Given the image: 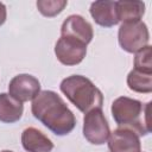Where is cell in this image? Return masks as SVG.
<instances>
[{
  "instance_id": "cell-1",
  "label": "cell",
  "mask_w": 152,
  "mask_h": 152,
  "mask_svg": "<svg viewBox=\"0 0 152 152\" xmlns=\"http://www.w3.org/2000/svg\"><path fill=\"white\" fill-rule=\"evenodd\" d=\"M31 109L34 118L57 135L70 133L76 125L72 112L55 91H40L33 99Z\"/></svg>"
},
{
  "instance_id": "cell-2",
  "label": "cell",
  "mask_w": 152,
  "mask_h": 152,
  "mask_svg": "<svg viewBox=\"0 0 152 152\" xmlns=\"http://www.w3.org/2000/svg\"><path fill=\"white\" fill-rule=\"evenodd\" d=\"M150 104L145 107L138 100L118 97L112 104V114L120 128H128L140 135L150 133Z\"/></svg>"
},
{
  "instance_id": "cell-3",
  "label": "cell",
  "mask_w": 152,
  "mask_h": 152,
  "mask_svg": "<svg viewBox=\"0 0 152 152\" xmlns=\"http://www.w3.org/2000/svg\"><path fill=\"white\" fill-rule=\"evenodd\" d=\"M61 90L83 113L102 107V93L84 76L72 75L64 78L61 83Z\"/></svg>"
},
{
  "instance_id": "cell-4",
  "label": "cell",
  "mask_w": 152,
  "mask_h": 152,
  "mask_svg": "<svg viewBox=\"0 0 152 152\" xmlns=\"http://www.w3.org/2000/svg\"><path fill=\"white\" fill-rule=\"evenodd\" d=\"M147 26L141 21L122 23L119 28V44L127 52H138L148 43Z\"/></svg>"
},
{
  "instance_id": "cell-5",
  "label": "cell",
  "mask_w": 152,
  "mask_h": 152,
  "mask_svg": "<svg viewBox=\"0 0 152 152\" xmlns=\"http://www.w3.org/2000/svg\"><path fill=\"white\" fill-rule=\"evenodd\" d=\"M109 134V126L101 108H94L86 113L83 119V135L89 142L102 145L108 140Z\"/></svg>"
},
{
  "instance_id": "cell-6",
  "label": "cell",
  "mask_w": 152,
  "mask_h": 152,
  "mask_svg": "<svg viewBox=\"0 0 152 152\" xmlns=\"http://www.w3.org/2000/svg\"><path fill=\"white\" fill-rule=\"evenodd\" d=\"M55 53L62 64L76 65L86 57L87 45L76 38L62 36L56 43Z\"/></svg>"
},
{
  "instance_id": "cell-7",
  "label": "cell",
  "mask_w": 152,
  "mask_h": 152,
  "mask_svg": "<svg viewBox=\"0 0 152 152\" xmlns=\"http://www.w3.org/2000/svg\"><path fill=\"white\" fill-rule=\"evenodd\" d=\"M8 95L19 102L33 100L40 93L39 81L28 74H20L14 76L8 86Z\"/></svg>"
},
{
  "instance_id": "cell-8",
  "label": "cell",
  "mask_w": 152,
  "mask_h": 152,
  "mask_svg": "<svg viewBox=\"0 0 152 152\" xmlns=\"http://www.w3.org/2000/svg\"><path fill=\"white\" fill-rule=\"evenodd\" d=\"M108 147L110 152H140V140L134 131L118 128L109 134Z\"/></svg>"
},
{
  "instance_id": "cell-9",
  "label": "cell",
  "mask_w": 152,
  "mask_h": 152,
  "mask_svg": "<svg viewBox=\"0 0 152 152\" xmlns=\"http://www.w3.org/2000/svg\"><path fill=\"white\" fill-rule=\"evenodd\" d=\"M61 32L62 36L76 38L82 43H84L86 45L93 39L91 25L81 15H76V14L70 15L64 20Z\"/></svg>"
},
{
  "instance_id": "cell-10",
  "label": "cell",
  "mask_w": 152,
  "mask_h": 152,
  "mask_svg": "<svg viewBox=\"0 0 152 152\" xmlns=\"http://www.w3.org/2000/svg\"><path fill=\"white\" fill-rule=\"evenodd\" d=\"M116 1H95L90 6V14L95 23L110 27L119 23L116 15Z\"/></svg>"
},
{
  "instance_id": "cell-11",
  "label": "cell",
  "mask_w": 152,
  "mask_h": 152,
  "mask_svg": "<svg viewBox=\"0 0 152 152\" xmlns=\"http://www.w3.org/2000/svg\"><path fill=\"white\" fill-rule=\"evenodd\" d=\"M21 144L27 152H51L52 141L40 131L28 127L21 134Z\"/></svg>"
},
{
  "instance_id": "cell-12",
  "label": "cell",
  "mask_w": 152,
  "mask_h": 152,
  "mask_svg": "<svg viewBox=\"0 0 152 152\" xmlns=\"http://www.w3.org/2000/svg\"><path fill=\"white\" fill-rule=\"evenodd\" d=\"M23 103L14 100L8 94H0V121L12 124L18 121L23 115Z\"/></svg>"
},
{
  "instance_id": "cell-13",
  "label": "cell",
  "mask_w": 152,
  "mask_h": 152,
  "mask_svg": "<svg viewBox=\"0 0 152 152\" xmlns=\"http://www.w3.org/2000/svg\"><path fill=\"white\" fill-rule=\"evenodd\" d=\"M116 15L118 20L122 23L129 21H138L144 15L145 5L141 1H116Z\"/></svg>"
},
{
  "instance_id": "cell-14",
  "label": "cell",
  "mask_w": 152,
  "mask_h": 152,
  "mask_svg": "<svg viewBox=\"0 0 152 152\" xmlns=\"http://www.w3.org/2000/svg\"><path fill=\"white\" fill-rule=\"evenodd\" d=\"M127 84L131 90L137 93H151L152 91V74L140 72L132 70L127 76Z\"/></svg>"
},
{
  "instance_id": "cell-15",
  "label": "cell",
  "mask_w": 152,
  "mask_h": 152,
  "mask_svg": "<svg viewBox=\"0 0 152 152\" xmlns=\"http://www.w3.org/2000/svg\"><path fill=\"white\" fill-rule=\"evenodd\" d=\"M65 0H39L37 1V7L39 12L45 17H55L61 13L66 6Z\"/></svg>"
},
{
  "instance_id": "cell-16",
  "label": "cell",
  "mask_w": 152,
  "mask_h": 152,
  "mask_svg": "<svg viewBox=\"0 0 152 152\" xmlns=\"http://www.w3.org/2000/svg\"><path fill=\"white\" fill-rule=\"evenodd\" d=\"M134 69L145 72L152 74V63H151V46L146 45L141 50H139L134 58Z\"/></svg>"
},
{
  "instance_id": "cell-17",
  "label": "cell",
  "mask_w": 152,
  "mask_h": 152,
  "mask_svg": "<svg viewBox=\"0 0 152 152\" xmlns=\"http://www.w3.org/2000/svg\"><path fill=\"white\" fill-rule=\"evenodd\" d=\"M6 20V7L4 4L0 2V25H2Z\"/></svg>"
},
{
  "instance_id": "cell-18",
  "label": "cell",
  "mask_w": 152,
  "mask_h": 152,
  "mask_svg": "<svg viewBox=\"0 0 152 152\" xmlns=\"http://www.w3.org/2000/svg\"><path fill=\"white\" fill-rule=\"evenodd\" d=\"M2 152H12V151H2Z\"/></svg>"
}]
</instances>
